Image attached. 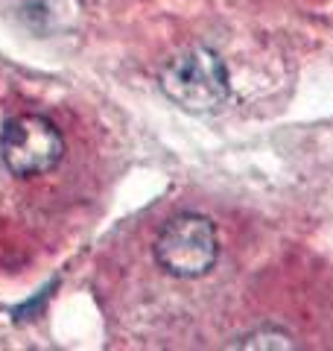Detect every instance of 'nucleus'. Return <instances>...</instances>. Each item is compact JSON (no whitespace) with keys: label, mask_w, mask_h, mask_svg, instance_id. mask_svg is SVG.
Returning <instances> with one entry per match:
<instances>
[{"label":"nucleus","mask_w":333,"mask_h":351,"mask_svg":"<svg viewBox=\"0 0 333 351\" xmlns=\"http://www.w3.org/2000/svg\"><path fill=\"white\" fill-rule=\"evenodd\" d=\"M158 85L170 103L190 114H208L225 106L231 94L228 68L210 47H190L164 64Z\"/></svg>","instance_id":"nucleus-1"},{"label":"nucleus","mask_w":333,"mask_h":351,"mask_svg":"<svg viewBox=\"0 0 333 351\" xmlns=\"http://www.w3.org/2000/svg\"><path fill=\"white\" fill-rule=\"evenodd\" d=\"M219 237L205 214H175L155 237V261L173 278H202L217 267Z\"/></svg>","instance_id":"nucleus-2"},{"label":"nucleus","mask_w":333,"mask_h":351,"mask_svg":"<svg viewBox=\"0 0 333 351\" xmlns=\"http://www.w3.org/2000/svg\"><path fill=\"white\" fill-rule=\"evenodd\" d=\"M64 156V138L59 126L44 114H18L3 126L0 158L18 179H32L56 170Z\"/></svg>","instance_id":"nucleus-3"},{"label":"nucleus","mask_w":333,"mask_h":351,"mask_svg":"<svg viewBox=\"0 0 333 351\" xmlns=\"http://www.w3.org/2000/svg\"><path fill=\"white\" fill-rule=\"evenodd\" d=\"M231 346L234 348H295L293 334L284 331V328H272V325L254 328L251 334L240 337L237 343H231Z\"/></svg>","instance_id":"nucleus-4"}]
</instances>
